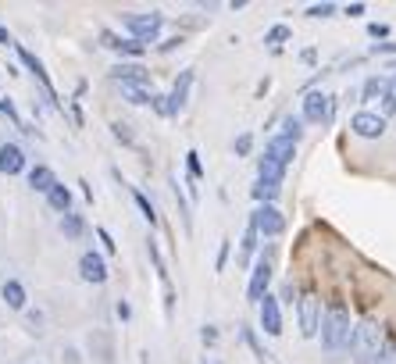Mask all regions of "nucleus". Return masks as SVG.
Listing matches in <instances>:
<instances>
[{"mask_svg": "<svg viewBox=\"0 0 396 364\" xmlns=\"http://www.w3.org/2000/svg\"><path fill=\"white\" fill-rule=\"evenodd\" d=\"M22 168H26L22 146H14V143H4V146H0V171H4V175H18Z\"/></svg>", "mask_w": 396, "mask_h": 364, "instance_id": "9b49d317", "label": "nucleus"}, {"mask_svg": "<svg viewBox=\"0 0 396 364\" xmlns=\"http://www.w3.org/2000/svg\"><path fill=\"white\" fill-rule=\"evenodd\" d=\"M254 247H257V229L250 225V229H246V236H243V243H239V265H246V261H250Z\"/></svg>", "mask_w": 396, "mask_h": 364, "instance_id": "aec40b11", "label": "nucleus"}, {"mask_svg": "<svg viewBox=\"0 0 396 364\" xmlns=\"http://www.w3.org/2000/svg\"><path fill=\"white\" fill-rule=\"evenodd\" d=\"M304 118L315 122V125L328 122V97H325V93H307V100H304Z\"/></svg>", "mask_w": 396, "mask_h": 364, "instance_id": "f8f14e48", "label": "nucleus"}, {"mask_svg": "<svg viewBox=\"0 0 396 364\" xmlns=\"http://www.w3.org/2000/svg\"><path fill=\"white\" fill-rule=\"evenodd\" d=\"M225 261H228V240H225V243H221V250H218V265H215V268L221 271V268H225Z\"/></svg>", "mask_w": 396, "mask_h": 364, "instance_id": "f704fd0d", "label": "nucleus"}, {"mask_svg": "<svg viewBox=\"0 0 396 364\" xmlns=\"http://www.w3.org/2000/svg\"><path fill=\"white\" fill-rule=\"evenodd\" d=\"M350 128H353V136H361V140H379L386 133V118L371 115V111H361V115H353Z\"/></svg>", "mask_w": 396, "mask_h": 364, "instance_id": "0eeeda50", "label": "nucleus"}, {"mask_svg": "<svg viewBox=\"0 0 396 364\" xmlns=\"http://www.w3.org/2000/svg\"><path fill=\"white\" fill-rule=\"evenodd\" d=\"M261 329L268 336H282V311H279V300L275 296H264L261 300Z\"/></svg>", "mask_w": 396, "mask_h": 364, "instance_id": "9d476101", "label": "nucleus"}, {"mask_svg": "<svg viewBox=\"0 0 396 364\" xmlns=\"http://www.w3.org/2000/svg\"><path fill=\"white\" fill-rule=\"evenodd\" d=\"M61 225H65V236H72V240H79V236H82V229H86V225H82V214H75V211H68V214H65V222H61Z\"/></svg>", "mask_w": 396, "mask_h": 364, "instance_id": "b1692460", "label": "nucleus"}, {"mask_svg": "<svg viewBox=\"0 0 396 364\" xmlns=\"http://www.w3.org/2000/svg\"><path fill=\"white\" fill-rule=\"evenodd\" d=\"M136 204H139V211H143V218H147L150 225L157 222V214H154V207H150V200L147 197H143V193H136Z\"/></svg>", "mask_w": 396, "mask_h": 364, "instance_id": "cd10ccee", "label": "nucleus"}, {"mask_svg": "<svg viewBox=\"0 0 396 364\" xmlns=\"http://www.w3.org/2000/svg\"><path fill=\"white\" fill-rule=\"evenodd\" d=\"M289 36H293V32H289V26H272V29L264 32V43H268V47H272V50H279V47H282V43H286Z\"/></svg>", "mask_w": 396, "mask_h": 364, "instance_id": "6ab92c4d", "label": "nucleus"}, {"mask_svg": "<svg viewBox=\"0 0 396 364\" xmlns=\"http://www.w3.org/2000/svg\"><path fill=\"white\" fill-rule=\"evenodd\" d=\"M186 164H190V175H193V179H200V175H204V168H200V157H197V150H190V154H186Z\"/></svg>", "mask_w": 396, "mask_h": 364, "instance_id": "c85d7f7f", "label": "nucleus"}, {"mask_svg": "<svg viewBox=\"0 0 396 364\" xmlns=\"http://www.w3.org/2000/svg\"><path fill=\"white\" fill-rule=\"evenodd\" d=\"M4 304L14 307V311H22V307H26V289H22V282L8 278V282H4Z\"/></svg>", "mask_w": 396, "mask_h": 364, "instance_id": "dca6fc26", "label": "nucleus"}, {"mask_svg": "<svg viewBox=\"0 0 396 364\" xmlns=\"http://www.w3.org/2000/svg\"><path fill=\"white\" fill-rule=\"evenodd\" d=\"M375 364H396V343H386L382 347V354H379V361Z\"/></svg>", "mask_w": 396, "mask_h": 364, "instance_id": "c756f323", "label": "nucleus"}, {"mask_svg": "<svg viewBox=\"0 0 396 364\" xmlns=\"http://www.w3.org/2000/svg\"><path fill=\"white\" fill-rule=\"evenodd\" d=\"M111 128H115V136H118V140H125V143H132V133H129V125H118V122H115Z\"/></svg>", "mask_w": 396, "mask_h": 364, "instance_id": "72a5a7b5", "label": "nucleus"}, {"mask_svg": "<svg viewBox=\"0 0 396 364\" xmlns=\"http://www.w3.org/2000/svg\"><path fill=\"white\" fill-rule=\"evenodd\" d=\"M118 318H121V321H125V318H132V307L125 304V300H121V304H118Z\"/></svg>", "mask_w": 396, "mask_h": 364, "instance_id": "ea45409f", "label": "nucleus"}, {"mask_svg": "<svg viewBox=\"0 0 396 364\" xmlns=\"http://www.w3.org/2000/svg\"><path fill=\"white\" fill-rule=\"evenodd\" d=\"M297 157V143H289V140H272L264 146V157H261V164H257V171L261 175L257 179H279L282 182V171H286V164Z\"/></svg>", "mask_w": 396, "mask_h": 364, "instance_id": "7ed1b4c3", "label": "nucleus"}, {"mask_svg": "<svg viewBox=\"0 0 396 364\" xmlns=\"http://www.w3.org/2000/svg\"><path fill=\"white\" fill-rule=\"evenodd\" d=\"M0 43H11V36H8V29L0 26Z\"/></svg>", "mask_w": 396, "mask_h": 364, "instance_id": "79ce46f5", "label": "nucleus"}, {"mask_svg": "<svg viewBox=\"0 0 396 364\" xmlns=\"http://www.w3.org/2000/svg\"><path fill=\"white\" fill-rule=\"evenodd\" d=\"M279 189H282V182H279V179H257L254 197H257V200H264V204H272V200L279 197Z\"/></svg>", "mask_w": 396, "mask_h": 364, "instance_id": "a211bd4d", "label": "nucleus"}, {"mask_svg": "<svg viewBox=\"0 0 396 364\" xmlns=\"http://www.w3.org/2000/svg\"><path fill=\"white\" fill-rule=\"evenodd\" d=\"M121 93L129 97V104H154V97L147 93V86H121Z\"/></svg>", "mask_w": 396, "mask_h": 364, "instance_id": "5701e85b", "label": "nucleus"}, {"mask_svg": "<svg viewBox=\"0 0 396 364\" xmlns=\"http://www.w3.org/2000/svg\"><path fill=\"white\" fill-rule=\"evenodd\" d=\"M268 286H272V261H268V253H264L261 265L254 268V278H250V286H246V296L261 304V300L268 296Z\"/></svg>", "mask_w": 396, "mask_h": 364, "instance_id": "6e6552de", "label": "nucleus"}, {"mask_svg": "<svg viewBox=\"0 0 396 364\" xmlns=\"http://www.w3.org/2000/svg\"><path fill=\"white\" fill-rule=\"evenodd\" d=\"M332 11H336V4H315V8H307L310 18H328Z\"/></svg>", "mask_w": 396, "mask_h": 364, "instance_id": "7c9ffc66", "label": "nucleus"}, {"mask_svg": "<svg viewBox=\"0 0 396 364\" xmlns=\"http://www.w3.org/2000/svg\"><path fill=\"white\" fill-rule=\"evenodd\" d=\"M250 143H254V140H250V133H243L236 140V154H250Z\"/></svg>", "mask_w": 396, "mask_h": 364, "instance_id": "473e14b6", "label": "nucleus"}, {"mask_svg": "<svg viewBox=\"0 0 396 364\" xmlns=\"http://www.w3.org/2000/svg\"><path fill=\"white\" fill-rule=\"evenodd\" d=\"M200 339L207 343V347H215V343H218V332H215V325H204V332H200Z\"/></svg>", "mask_w": 396, "mask_h": 364, "instance_id": "2f4dec72", "label": "nucleus"}, {"mask_svg": "<svg viewBox=\"0 0 396 364\" xmlns=\"http://www.w3.org/2000/svg\"><path fill=\"white\" fill-rule=\"evenodd\" d=\"M161 26H164L161 15H129L125 18V29H129L132 39H139V43H150L161 32Z\"/></svg>", "mask_w": 396, "mask_h": 364, "instance_id": "39448f33", "label": "nucleus"}, {"mask_svg": "<svg viewBox=\"0 0 396 364\" xmlns=\"http://www.w3.org/2000/svg\"><path fill=\"white\" fill-rule=\"evenodd\" d=\"M304 122L297 118V115H289L286 122H282V140H289V143H297L300 136H304V128H300Z\"/></svg>", "mask_w": 396, "mask_h": 364, "instance_id": "412c9836", "label": "nucleus"}, {"mask_svg": "<svg viewBox=\"0 0 396 364\" xmlns=\"http://www.w3.org/2000/svg\"><path fill=\"white\" fill-rule=\"evenodd\" d=\"M100 243L108 247V250H115V240H111V232H108V229H100Z\"/></svg>", "mask_w": 396, "mask_h": 364, "instance_id": "58836bf2", "label": "nucleus"}, {"mask_svg": "<svg viewBox=\"0 0 396 364\" xmlns=\"http://www.w3.org/2000/svg\"><path fill=\"white\" fill-rule=\"evenodd\" d=\"M379 93H386V79H382V75H371V79L364 82V93H361V100H375Z\"/></svg>", "mask_w": 396, "mask_h": 364, "instance_id": "393cba45", "label": "nucleus"}, {"mask_svg": "<svg viewBox=\"0 0 396 364\" xmlns=\"http://www.w3.org/2000/svg\"><path fill=\"white\" fill-rule=\"evenodd\" d=\"M386 347L382 339V325L375 318H361L357 329H353V350H357V364H375Z\"/></svg>", "mask_w": 396, "mask_h": 364, "instance_id": "f03ea898", "label": "nucleus"}, {"mask_svg": "<svg viewBox=\"0 0 396 364\" xmlns=\"http://www.w3.org/2000/svg\"><path fill=\"white\" fill-rule=\"evenodd\" d=\"M396 111V75L386 79V93H382V118Z\"/></svg>", "mask_w": 396, "mask_h": 364, "instance_id": "4be33fe9", "label": "nucleus"}, {"mask_svg": "<svg viewBox=\"0 0 396 364\" xmlns=\"http://www.w3.org/2000/svg\"><path fill=\"white\" fill-rule=\"evenodd\" d=\"M321 343L328 350H343L353 343V329H350V311L339 304V300H332L328 311L321 314Z\"/></svg>", "mask_w": 396, "mask_h": 364, "instance_id": "f257e3e1", "label": "nucleus"}, {"mask_svg": "<svg viewBox=\"0 0 396 364\" xmlns=\"http://www.w3.org/2000/svg\"><path fill=\"white\" fill-rule=\"evenodd\" d=\"M346 15H350V18H353V15H364V4H350V8H346Z\"/></svg>", "mask_w": 396, "mask_h": 364, "instance_id": "a19ab883", "label": "nucleus"}, {"mask_svg": "<svg viewBox=\"0 0 396 364\" xmlns=\"http://www.w3.org/2000/svg\"><path fill=\"white\" fill-rule=\"evenodd\" d=\"M243 339L250 343V350H254V354H257V361H261V364H275V357H272V354H268V350L261 347V343L254 339V332H243Z\"/></svg>", "mask_w": 396, "mask_h": 364, "instance_id": "a878e982", "label": "nucleus"}, {"mask_svg": "<svg viewBox=\"0 0 396 364\" xmlns=\"http://www.w3.org/2000/svg\"><path fill=\"white\" fill-rule=\"evenodd\" d=\"M47 200H50V207L61 211V214H68V211H72V193H68V186H61V182L47 193Z\"/></svg>", "mask_w": 396, "mask_h": 364, "instance_id": "f3484780", "label": "nucleus"}, {"mask_svg": "<svg viewBox=\"0 0 396 364\" xmlns=\"http://www.w3.org/2000/svg\"><path fill=\"white\" fill-rule=\"evenodd\" d=\"M79 271H82V278L86 282H108V265H103V257L100 253H93V250H86L79 257Z\"/></svg>", "mask_w": 396, "mask_h": 364, "instance_id": "1a4fd4ad", "label": "nucleus"}, {"mask_svg": "<svg viewBox=\"0 0 396 364\" xmlns=\"http://www.w3.org/2000/svg\"><path fill=\"white\" fill-rule=\"evenodd\" d=\"M190 82H193V72H182V75H179L175 90H172V97H168V115H179V111H182L186 93H190Z\"/></svg>", "mask_w": 396, "mask_h": 364, "instance_id": "4468645a", "label": "nucleus"}, {"mask_svg": "<svg viewBox=\"0 0 396 364\" xmlns=\"http://www.w3.org/2000/svg\"><path fill=\"white\" fill-rule=\"evenodd\" d=\"M254 225L257 232H264V236H279L282 229H286V218H282V211L279 207H272V204H264V207H257L254 211Z\"/></svg>", "mask_w": 396, "mask_h": 364, "instance_id": "423d86ee", "label": "nucleus"}, {"mask_svg": "<svg viewBox=\"0 0 396 364\" xmlns=\"http://www.w3.org/2000/svg\"><path fill=\"white\" fill-rule=\"evenodd\" d=\"M18 57H22V61L29 64V68L36 72V79H39V82H47V72H43V64H39V61H36V57H32L26 47H18Z\"/></svg>", "mask_w": 396, "mask_h": 364, "instance_id": "bb28decb", "label": "nucleus"}, {"mask_svg": "<svg viewBox=\"0 0 396 364\" xmlns=\"http://www.w3.org/2000/svg\"><path fill=\"white\" fill-rule=\"evenodd\" d=\"M297 314H300V332L307 339L318 336V329H321V300H318V293H304Z\"/></svg>", "mask_w": 396, "mask_h": 364, "instance_id": "20e7f679", "label": "nucleus"}, {"mask_svg": "<svg viewBox=\"0 0 396 364\" xmlns=\"http://www.w3.org/2000/svg\"><path fill=\"white\" fill-rule=\"evenodd\" d=\"M111 75H115V82H121V86H147V82H150V75L143 72L139 64H118Z\"/></svg>", "mask_w": 396, "mask_h": 364, "instance_id": "ddd939ff", "label": "nucleus"}, {"mask_svg": "<svg viewBox=\"0 0 396 364\" xmlns=\"http://www.w3.org/2000/svg\"><path fill=\"white\" fill-rule=\"evenodd\" d=\"M368 32L379 39V36H389V26H368Z\"/></svg>", "mask_w": 396, "mask_h": 364, "instance_id": "4c0bfd02", "label": "nucleus"}, {"mask_svg": "<svg viewBox=\"0 0 396 364\" xmlns=\"http://www.w3.org/2000/svg\"><path fill=\"white\" fill-rule=\"evenodd\" d=\"M29 186H32L36 193H50V189L57 186V179H54V171H50L47 164H36V168L29 171Z\"/></svg>", "mask_w": 396, "mask_h": 364, "instance_id": "2eb2a0df", "label": "nucleus"}, {"mask_svg": "<svg viewBox=\"0 0 396 364\" xmlns=\"http://www.w3.org/2000/svg\"><path fill=\"white\" fill-rule=\"evenodd\" d=\"M0 111H4L11 122H18V115H14V107H11V100H0Z\"/></svg>", "mask_w": 396, "mask_h": 364, "instance_id": "e433bc0d", "label": "nucleus"}, {"mask_svg": "<svg viewBox=\"0 0 396 364\" xmlns=\"http://www.w3.org/2000/svg\"><path fill=\"white\" fill-rule=\"evenodd\" d=\"M375 54H396V43H375Z\"/></svg>", "mask_w": 396, "mask_h": 364, "instance_id": "c9c22d12", "label": "nucleus"}]
</instances>
